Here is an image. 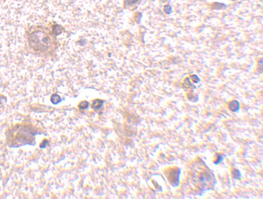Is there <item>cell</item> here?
Instances as JSON below:
<instances>
[{"instance_id":"8","label":"cell","mask_w":263,"mask_h":199,"mask_svg":"<svg viewBox=\"0 0 263 199\" xmlns=\"http://www.w3.org/2000/svg\"><path fill=\"white\" fill-rule=\"evenodd\" d=\"M104 102L99 99H97L93 101L92 104V108L94 110H97L100 109L102 107Z\"/></svg>"},{"instance_id":"17","label":"cell","mask_w":263,"mask_h":199,"mask_svg":"<svg viewBox=\"0 0 263 199\" xmlns=\"http://www.w3.org/2000/svg\"><path fill=\"white\" fill-rule=\"evenodd\" d=\"M218 159L217 160V161L215 162V164L216 165H217L219 164L221 161H223V158L221 156V155H218Z\"/></svg>"},{"instance_id":"10","label":"cell","mask_w":263,"mask_h":199,"mask_svg":"<svg viewBox=\"0 0 263 199\" xmlns=\"http://www.w3.org/2000/svg\"><path fill=\"white\" fill-rule=\"evenodd\" d=\"M232 177L235 180H240L242 178V174L238 169H234L232 171Z\"/></svg>"},{"instance_id":"12","label":"cell","mask_w":263,"mask_h":199,"mask_svg":"<svg viewBox=\"0 0 263 199\" xmlns=\"http://www.w3.org/2000/svg\"><path fill=\"white\" fill-rule=\"evenodd\" d=\"M164 12L167 14H171L173 12V8L170 5H165L164 6Z\"/></svg>"},{"instance_id":"1","label":"cell","mask_w":263,"mask_h":199,"mask_svg":"<svg viewBox=\"0 0 263 199\" xmlns=\"http://www.w3.org/2000/svg\"><path fill=\"white\" fill-rule=\"evenodd\" d=\"M37 134L33 127L29 124H18L8 131L7 140L10 147L17 148L27 144L33 145Z\"/></svg>"},{"instance_id":"19","label":"cell","mask_w":263,"mask_h":199,"mask_svg":"<svg viewBox=\"0 0 263 199\" xmlns=\"http://www.w3.org/2000/svg\"><path fill=\"white\" fill-rule=\"evenodd\" d=\"M230 1H236L238 0H230Z\"/></svg>"},{"instance_id":"15","label":"cell","mask_w":263,"mask_h":199,"mask_svg":"<svg viewBox=\"0 0 263 199\" xmlns=\"http://www.w3.org/2000/svg\"><path fill=\"white\" fill-rule=\"evenodd\" d=\"M138 0H124L125 3L126 5H131L134 4L136 3L137 2Z\"/></svg>"},{"instance_id":"4","label":"cell","mask_w":263,"mask_h":199,"mask_svg":"<svg viewBox=\"0 0 263 199\" xmlns=\"http://www.w3.org/2000/svg\"><path fill=\"white\" fill-rule=\"evenodd\" d=\"M180 174V169L177 170V169H173L172 171L170 172V176H173V177H170L169 179L171 182H172V185L173 186H177L178 185L179 181V176Z\"/></svg>"},{"instance_id":"7","label":"cell","mask_w":263,"mask_h":199,"mask_svg":"<svg viewBox=\"0 0 263 199\" xmlns=\"http://www.w3.org/2000/svg\"><path fill=\"white\" fill-rule=\"evenodd\" d=\"M227 8V6L223 3L214 2L211 5V8L213 10H225Z\"/></svg>"},{"instance_id":"9","label":"cell","mask_w":263,"mask_h":199,"mask_svg":"<svg viewBox=\"0 0 263 199\" xmlns=\"http://www.w3.org/2000/svg\"><path fill=\"white\" fill-rule=\"evenodd\" d=\"M51 101L54 104H57L61 102V98L60 96L58 94H53L51 97Z\"/></svg>"},{"instance_id":"13","label":"cell","mask_w":263,"mask_h":199,"mask_svg":"<svg viewBox=\"0 0 263 199\" xmlns=\"http://www.w3.org/2000/svg\"><path fill=\"white\" fill-rule=\"evenodd\" d=\"M89 104L87 101H82L81 103H80L79 104V107L80 109H85L89 107Z\"/></svg>"},{"instance_id":"6","label":"cell","mask_w":263,"mask_h":199,"mask_svg":"<svg viewBox=\"0 0 263 199\" xmlns=\"http://www.w3.org/2000/svg\"><path fill=\"white\" fill-rule=\"evenodd\" d=\"M183 87L184 88H188V89H195L196 88V87L192 83L191 79L189 77H186L184 80L183 82Z\"/></svg>"},{"instance_id":"14","label":"cell","mask_w":263,"mask_h":199,"mask_svg":"<svg viewBox=\"0 0 263 199\" xmlns=\"http://www.w3.org/2000/svg\"><path fill=\"white\" fill-rule=\"evenodd\" d=\"M263 58H261V59L258 61V71L259 73L261 74L262 73L263 71Z\"/></svg>"},{"instance_id":"11","label":"cell","mask_w":263,"mask_h":199,"mask_svg":"<svg viewBox=\"0 0 263 199\" xmlns=\"http://www.w3.org/2000/svg\"><path fill=\"white\" fill-rule=\"evenodd\" d=\"M189 77L190 78L191 80L192 81V82H193L194 83H195V84H198L201 81V80H200V78L198 77V75H195V74L191 75H190Z\"/></svg>"},{"instance_id":"3","label":"cell","mask_w":263,"mask_h":199,"mask_svg":"<svg viewBox=\"0 0 263 199\" xmlns=\"http://www.w3.org/2000/svg\"><path fill=\"white\" fill-rule=\"evenodd\" d=\"M211 177L208 172H202L198 175V183L199 185H203L202 187L205 188L208 183L211 181Z\"/></svg>"},{"instance_id":"2","label":"cell","mask_w":263,"mask_h":199,"mask_svg":"<svg viewBox=\"0 0 263 199\" xmlns=\"http://www.w3.org/2000/svg\"><path fill=\"white\" fill-rule=\"evenodd\" d=\"M30 39L37 40V41H30V43H33V44L37 43V45L34 48H36L37 50L41 51L47 50L53 44V38L49 34L43 31H38L33 33L31 35Z\"/></svg>"},{"instance_id":"5","label":"cell","mask_w":263,"mask_h":199,"mask_svg":"<svg viewBox=\"0 0 263 199\" xmlns=\"http://www.w3.org/2000/svg\"><path fill=\"white\" fill-rule=\"evenodd\" d=\"M229 108L232 112H238L240 109V102L237 100L232 101L229 104Z\"/></svg>"},{"instance_id":"16","label":"cell","mask_w":263,"mask_h":199,"mask_svg":"<svg viewBox=\"0 0 263 199\" xmlns=\"http://www.w3.org/2000/svg\"><path fill=\"white\" fill-rule=\"evenodd\" d=\"M47 144H48V141H47V140H45L44 141H43L42 142V143H41L40 147L41 148H45L46 147Z\"/></svg>"},{"instance_id":"18","label":"cell","mask_w":263,"mask_h":199,"mask_svg":"<svg viewBox=\"0 0 263 199\" xmlns=\"http://www.w3.org/2000/svg\"><path fill=\"white\" fill-rule=\"evenodd\" d=\"M196 96H195L193 95V94L191 93V94H189V99L190 100V101H193V102H195L194 100L196 99Z\"/></svg>"}]
</instances>
